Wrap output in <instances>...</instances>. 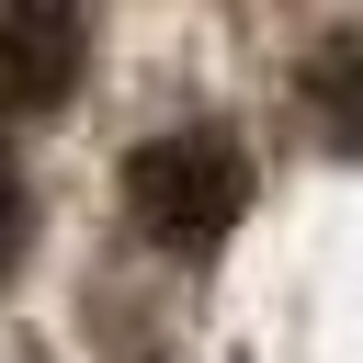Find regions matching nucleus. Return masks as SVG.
Segmentation results:
<instances>
[{
    "mask_svg": "<svg viewBox=\"0 0 363 363\" xmlns=\"http://www.w3.org/2000/svg\"><path fill=\"white\" fill-rule=\"evenodd\" d=\"M125 204H136V227H147L159 250H204V238L238 227L250 159H238L216 125H170V136H147V147L125 159Z\"/></svg>",
    "mask_w": 363,
    "mask_h": 363,
    "instance_id": "nucleus-1",
    "label": "nucleus"
},
{
    "mask_svg": "<svg viewBox=\"0 0 363 363\" xmlns=\"http://www.w3.org/2000/svg\"><path fill=\"white\" fill-rule=\"evenodd\" d=\"M79 57H91V23L68 0H0V102L11 113H45L79 91Z\"/></svg>",
    "mask_w": 363,
    "mask_h": 363,
    "instance_id": "nucleus-2",
    "label": "nucleus"
},
{
    "mask_svg": "<svg viewBox=\"0 0 363 363\" xmlns=\"http://www.w3.org/2000/svg\"><path fill=\"white\" fill-rule=\"evenodd\" d=\"M306 102H318V125H329L340 147H363V34L318 45V68H306Z\"/></svg>",
    "mask_w": 363,
    "mask_h": 363,
    "instance_id": "nucleus-3",
    "label": "nucleus"
},
{
    "mask_svg": "<svg viewBox=\"0 0 363 363\" xmlns=\"http://www.w3.org/2000/svg\"><path fill=\"white\" fill-rule=\"evenodd\" d=\"M23 250V182H11V147H0V261Z\"/></svg>",
    "mask_w": 363,
    "mask_h": 363,
    "instance_id": "nucleus-4",
    "label": "nucleus"
}]
</instances>
